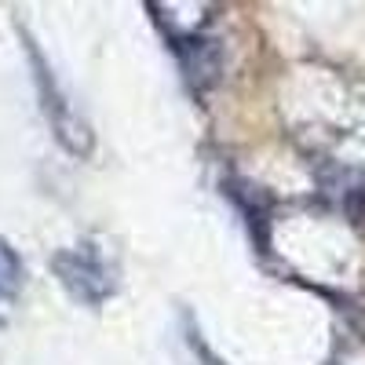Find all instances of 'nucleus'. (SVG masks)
<instances>
[{"mask_svg": "<svg viewBox=\"0 0 365 365\" xmlns=\"http://www.w3.org/2000/svg\"><path fill=\"white\" fill-rule=\"evenodd\" d=\"M19 278H22V267H19V256L0 241V311L8 307V299L15 296L19 289Z\"/></svg>", "mask_w": 365, "mask_h": 365, "instance_id": "3", "label": "nucleus"}, {"mask_svg": "<svg viewBox=\"0 0 365 365\" xmlns=\"http://www.w3.org/2000/svg\"><path fill=\"white\" fill-rule=\"evenodd\" d=\"M55 274L81 303H103L117 289V259L99 237H88L55 256Z\"/></svg>", "mask_w": 365, "mask_h": 365, "instance_id": "1", "label": "nucleus"}, {"mask_svg": "<svg viewBox=\"0 0 365 365\" xmlns=\"http://www.w3.org/2000/svg\"><path fill=\"white\" fill-rule=\"evenodd\" d=\"M29 58H34V73H37L41 99H44V110H48V117H51L55 135L63 139V146H66V150H73V154H88V146H91V132L77 120V113H70V106H66V99H63V91L55 88V81H51L48 66L41 63V55H37V48H34V44H29Z\"/></svg>", "mask_w": 365, "mask_h": 365, "instance_id": "2", "label": "nucleus"}]
</instances>
